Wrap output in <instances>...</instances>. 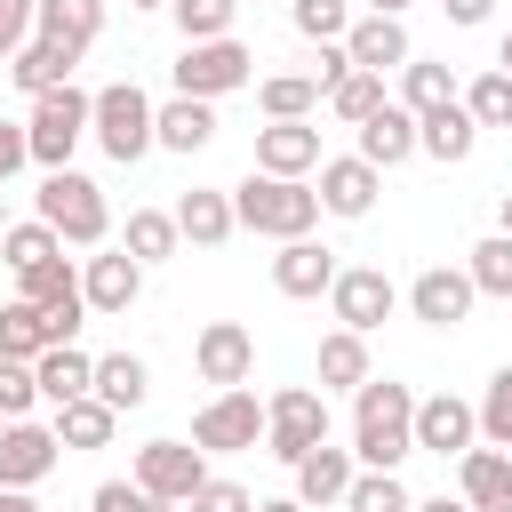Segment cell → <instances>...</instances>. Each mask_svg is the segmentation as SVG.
Instances as JSON below:
<instances>
[{
  "instance_id": "6da1fadb",
  "label": "cell",
  "mask_w": 512,
  "mask_h": 512,
  "mask_svg": "<svg viewBox=\"0 0 512 512\" xmlns=\"http://www.w3.org/2000/svg\"><path fill=\"white\" fill-rule=\"evenodd\" d=\"M352 456L360 472H400L416 456V392L392 376H368L352 392Z\"/></svg>"
},
{
  "instance_id": "7a4b0ae2",
  "label": "cell",
  "mask_w": 512,
  "mask_h": 512,
  "mask_svg": "<svg viewBox=\"0 0 512 512\" xmlns=\"http://www.w3.org/2000/svg\"><path fill=\"white\" fill-rule=\"evenodd\" d=\"M232 216H240V232H264V240H312V224H320V192L312 184H296V176H240L232 184Z\"/></svg>"
},
{
  "instance_id": "3957f363",
  "label": "cell",
  "mask_w": 512,
  "mask_h": 512,
  "mask_svg": "<svg viewBox=\"0 0 512 512\" xmlns=\"http://www.w3.org/2000/svg\"><path fill=\"white\" fill-rule=\"evenodd\" d=\"M40 224H48L64 248H104V232H112L104 184H96V176H80V168H56V176L40 184Z\"/></svg>"
},
{
  "instance_id": "277c9868",
  "label": "cell",
  "mask_w": 512,
  "mask_h": 512,
  "mask_svg": "<svg viewBox=\"0 0 512 512\" xmlns=\"http://www.w3.org/2000/svg\"><path fill=\"white\" fill-rule=\"evenodd\" d=\"M152 120H160V104H152L136 80H112V88H96V128H88V136H96L120 168H136V160L160 144V136H152Z\"/></svg>"
},
{
  "instance_id": "5b68a950",
  "label": "cell",
  "mask_w": 512,
  "mask_h": 512,
  "mask_svg": "<svg viewBox=\"0 0 512 512\" xmlns=\"http://www.w3.org/2000/svg\"><path fill=\"white\" fill-rule=\"evenodd\" d=\"M320 440H328V392L288 384V392H272V400H264V448H272L288 472H296Z\"/></svg>"
},
{
  "instance_id": "8992f818",
  "label": "cell",
  "mask_w": 512,
  "mask_h": 512,
  "mask_svg": "<svg viewBox=\"0 0 512 512\" xmlns=\"http://www.w3.org/2000/svg\"><path fill=\"white\" fill-rule=\"evenodd\" d=\"M96 128V96L88 88H56V96H40L32 104V120H24V136H32V160L56 176V168H72V144Z\"/></svg>"
},
{
  "instance_id": "52a82bcc",
  "label": "cell",
  "mask_w": 512,
  "mask_h": 512,
  "mask_svg": "<svg viewBox=\"0 0 512 512\" xmlns=\"http://www.w3.org/2000/svg\"><path fill=\"white\" fill-rule=\"evenodd\" d=\"M248 80H256V56H248L240 40H192V48L176 56V96L216 104V96H232V88H248Z\"/></svg>"
},
{
  "instance_id": "ba28073f",
  "label": "cell",
  "mask_w": 512,
  "mask_h": 512,
  "mask_svg": "<svg viewBox=\"0 0 512 512\" xmlns=\"http://www.w3.org/2000/svg\"><path fill=\"white\" fill-rule=\"evenodd\" d=\"M256 440H264V400H256L248 384L216 392V400L192 416V448H200V456H240V448H256Z\"/></svg>"
},
{
  "instance_id": "9c48e42d",
  "label": "cell",
  "mask_w": 512,
  "mask_h": 512,
  "mask_svg": "<svg viewBox=\"0 0 512 512\" xmlns=\"http://www.w3.org/2000/svg\"><path fill=\"white\" fill-rule=\"evenodd\" d=\"M16 296L48 312V328H56V344H72V336H80V320H88V288H80V272H72V256H48V264H32V272H16Z\"/></svg>"
},
{
  "instance_id": "30bf717a",
  "label": "cell",
  "mask_w": 512,
  "mask_h": 512,
  "mask_svg": "<svg viewBox=\"0 0 512 512\" xmlns=\"http://www.w3.org/2000/svg\"><path fill=\"white\" fill-rule=\"evenodd\" d=\"M136 488H152L160 504H192L208 488V456L192 440H144L136 448Z\"/></svg>"
},
{
  "instance_id": "8fae6325",
  "label": "cell",
  "mask_w": 512,
  "mask_h": 512,
  "mask_svg": "<svg viewBox=\"0 0 512 512\" xmlns=\"http://www.w3.org/2000/svg\"><path fill=\"white\" fill-rule=\"evenodd\" d=\"M392 304H400V288L384 280V264H344V272H336V288H328V312H336V328H352V336L384 328V320H392Z\"/></svg>"
},
{
  "instance_id": "7c38bea8",
  "label": "cell",
  "mask_w": 512,
  "mask_h": 512,
  "mask_svg": "<svg viewBox=\"0 0 512 512\" xmlns=\"http://www.w3.org/2000/svg\"><path fill=\"white\" fill-rule=\"evenodd\" d=\"M472 304H480V288H472V272H464V264H432V272H416V280H408V312H416L424 328H464V320H472Z\"/></svg>"
},
{
  "instance_id": "4fadbf2b",
  "label": "cell",
  "mask_w": 512,
  "mask_h": 512,
  "mask_svg": "<svg viewBox=\"0 0 512 512\" xmlns=\"http://www.w3.org/2000/svg\"><path fill=\"white\" fill-rule=\"evenodd\" d=\"M192 368H200V384L232 392V384H248V368H256V336H248L240 320H208V328L192 336Z\"/></svg>"
},
{
  "instance_id": "5bb4252c",
  "label": "cell",
  "mask_w": 512,
  "mask_h": 512,
  "mask_svg": "<svg viewBox=\"0 0 512 512\" xmlns=\"http://www.w3.org/2000/svg\"><path fill=\"white\" fill-rule=\"evenodd\" d=\"M56 456H64V440H56V424H0V488H40L48 472H56Z\"/></svg>"
},
{
  "instance_id": "9a60e30c",
  "label": "cell",
  "mask_w": 512,
  "mask_h": 512,
  "mask_svg": "<svg viewBox=\"0 0 512 512\" xmlns=\"http://www.w3.org/2000/svg\"><path fill=\"white\" fill-rule=\"evenodd\" d=\"M320 216H344V224H360L368 208H376V192H384V168H368L360 152H344V160H320Z\"/></svg>"
},
{
  "instance_id": "2e32d148",
  "label": "cell",
  "mask_w": 512,
  "mask_h": 512,
  "mask_svg": "<svg viewBox=\"0 0 512 512\" xmlns=\"http://www.w3.org/2000/svg\"><path fill=\"white\" fill-rule=\"evenodd\" d=\"M320 168V128L312 120H264L256 128V176H312Z\"/></svg>"
},
{
  "instance_id": "e0dca14e",
  "label": "cell",
  "mask_w": 512,
  "mask_h": 512,
  "mask_svg": "<svg viewBox=\"0 0 512 512\" xmlns=\"http://www.w3.org/2000/svg\"><path fill=\"white\" fill-rule=\"evenodd\" d=\"M416 448H432V456H464V448H480V408L456 400V392L416 400Z\"/></svg>"
},
{
  "instance_id": "ac0fdd59",
  "label": "cell",
  "mask_w": 512,
  "mask_h": 512,
  "mask_svg": "<svg viewBox=\"0 0 512 512\" xmlns=\"http://www.w3.org/2000/svg\"><path fill=\"white\" fill-rule=\"evenodd\" d=\"M336 272H344V264H336V248H320V240H280V256H272V288L296 296V304L328 296Z\"/></svg>"
},
{
  "instance_id": "d6986e66",
  "label": "cell",
  "mask_w": 512,
  "mask_h": 512,
  "mask_svg": "<svg viewBox=\"0 0 512 512\" xmlns=\"http://www.w3.org/2000/svg\"><path fill=\"white\" fill-rule=\"evenodd\" d=\"M80 288H88V312L120 320V312L144 296V264H136L128 248H104V256H88V264H80Z\"/></svg>"
},
{
  "instance_id": "ffe728a7",
  "label": "cell",
  "mask_w": 512,
  "mask_h": 512,
  "mask_svg": "<svg viewBox=\"0 0 512 512\" xmlns=\"http://www.w3.org/2000/svg\"><path fill=\"white\" fill-rule=\"evenodd\" d=\"M352 480H360V456L320 440V448L296 464V504H304V512H328V504H344V496H352Z\"/></svg>"
},
{
  "instance_id": "44dd1931",
  "label": "cell",
  "mask_w": 512,
  "mask_h": 512,
  "mask_svg": "<svg viewBox=\"0 0 512 512\" xmlns=\"http://www.w3.org/2000/svg\"><path fill=\"white\" fill-rule=\"evenodd\" d=\"M104 32V0H32V40H56L72 56H88Z\"/></svg>"
},
{
  "instance_id": "7402d4cb",
  "label": "cell",
  "mask_w": 512,
  "mask_h": 512,
  "mask_svg": "<svg viewBox=\"0 0 512 512\" xmlns=\"http://www.w3.org/2000/svg\"><path fill=\"white\" fill-rule=\"evenodd\" d=\"M456 496L472 512H512V456L504 448H464L456 456Z\"/></svg>"
},
{
  "instance_id": "603a6c76",
  "label": "cell",
  "mask_w": 512,
  "mask_h": 512,
  "mask_svg": "<svg viewBox=\"0 0 512 512\" xmlns=\"http://www.w3.org/2000/svg\"><path fill=\"white\" fill-rule=\"evenodd\" d=\"M344 56H352L360 72H400L416 48H408V24H400V16H360V24L344 32Z\"/></svg>"
},
{
  "instance_id": "cb8c5ba5",
  "label": "cell",
  "mask_w": 512,
  "mask_h": 512,
  "mask_svg": "<svg viewBox=\"0 0 512 512\" xmlns=\"http://www.w3.org/2000/svg\"><path fill=\"white\" fill-rule=\"evenodd\" d=\"M32 376H40V400H48V408H72V400H88V392H96V352L56 344V352H40V360H32Z\"/></svg>"
},
{
  "instance_id": "d4e9b609",
  "label": "cell",
  "mask_w": 512,
  "mask_h": 512,
  "mask_svg": "<svg viewBox=\"0 0 512 512\" xmlns=\"http://www.w3.org/2000/svg\"><path fill=\"white\" fill-rule=\"evenodd\" d=\"M72 64H80L72 48H56V40H24V48L8 56V80H16V88H24L32 104H40V96H56V88H72Z\"/></svg>"
},
{
  "instance_id": "484cf974",
  "label": "cell",
  "mask_w": 512,
  "mask_h": 512,
  "mask_svg": "<svg viewBox=\"0 0 512 512\" xmlns=\"http://www.w3.org/2000/svg\"><path fill=\"white\" fill-rule=\"evenodd\" d=\"M152 136H160V152H208L216 144V104H200V96H168L160 104V120H152Z\"/></svg>"
},
{
  "instance_id": "4316f807",
  "label": "cell",
  "mask_w": 512,
  "mask_h": 512,
  "mask_svg": "<svg viewBox=\"0 0 512 512\" xmlns=\"http://www.w3.org/2000/svg\"><path fill=\"white\" fill-rule=\"evenodd\" d=\"M360 160H368V168H400V160H416V112H408V104L368 112V120H360Z\"/></svg>"
},
{
  "instance_id": "83f0119b",
  "label": "cell",
  "mask_w": 512,
  "mask_h": 512,
  "mask_svg": "<svg viewBox=\"0 0 512 512\" xmlns=\"http://www.w3.org/2000/svg\"><path fill=\"white\" fill-rule=\"evenodd\" d=\"M176 232H184L192 248H224V240L240 232V216H232V192H208V184H192V192L176 200Z\"/></svg>"
},
{
  "instance_id": "f1b7e54d",
  "label": "cell",
  "mask_w": 512,
  "mask_h": 512,
  "mask_svg": "<svg viewBox=\"0 0 512 512\" xmlns=\"http://www.w3.org/2000/svg\"><path fill=\"white\" fill-rule=\"evenodd\" d=\"M472 144H480V120L464 112V96H456L448 112H432V120H416V152H432L440 168H456V160H472Z\"/></svg>"
},
{
  "instance_id": "f546056e",
  "label": "cell",
  "mask_w": 512,
  "mask_h": 512,
  "mask_svg": "<svg viewBox=\"0 0 512 512\" xmlns=\"http://www.w3.org/2000/svg\"><path fill=\"white\" fill-rule=\"evenodd\" d=\"M120 248L152 272V264H168L176 248H184V232H176V208H128V232H120Z\"/></svg>"
},
{
  "instance_id": "4dcf8cb0",
  "label": "cell",
  "mask_w": 512,
  "mask_h": 512,
  "mask_svg": "<svg viewBox=\"0 0 512 512\" xmlns=\"http://www.w3.org/2000/svg\"><path fill=\"white\" fill-rule=\"evenodd\" d=\"M376 368H368V336H352V328H328L320 336V392H360Z\"/></svg>"
},
{
  "instance_id": "1f68e13d",
  "label": "cell",
  "mask_w": 512,
  "mask_h": 512,
  "mask_svg": "<svg viewBox=\"0 0 512 512\" xmlns=\"http://www.w3.org/2000/svg\"><path fill=\"white\" fill-rule=\"evenodd\" d=\"M40 352H56L48 312L24 304V296H8V304H0V360H40Z\"/></svg>"
},
{
  "instance_id": "d6a6232c",
  "label": "cell",
  "mask_w": 512,
  "mask_h": 512,
  "mask_svg": "<svg viewBox=\"0 0 512 512\" xmlns=\"http://www.w3.org/2000/svg\"><path fill=\"white\" fill-rule=\"evenodd\" d=\"M96 400L120 408V416L144 408V400H152V368H144L136 352H104V360H96Z\"/></svg>"
},
{
  "instance_id": "836d02e7",
  "label": "cell",
  "mask_w": 512,
  "mask_h": 512,
  "mask_svg": "<svg viewBox=\"0 0 512 512\" xmlns=\"http://www.w3.org/2000/svg\"><path fill=\"white\" fill-rule=\"evenodd\" d=\"M400 104H408L416 120L448 112V104H456V72H448V64H424V56H408V64H400Z\"/></svg>"
},
{
  "instance_id": "e575fe53",
  "label": "cell",
  "mask_w": 512,
  "mask_h": 512,
  "mask_svg": "<svg viewBox=\"0 0 512 512\" xmlns=\"http://www.w3.org/2000/svg\"><path fill=\"white\" fill-rule=\"evenodd\" d=\"M256 104H264V120H312V104H328V96L312 72H272V80H256Z\"/></svg>"
},
{
  "instance_id": "d590c367",
  "label": "cell",
  "mask_w": 512,
  "mask_h": 512,
  "mask_svg": "<svg viewBox=\"0 0 512 512\" xmlns=\"http://www.w3.org/2000/svg\"><path fill=\"white\" fill-rule=\"evenodd\" d=\"M112 424H120V408H104L96 392H88V400H72V408H56V440H64V456H72V448H104V440H112Z\"/></svg>"
},
{
  "instance_id": "8d00e7d4",
  "label": "cell",
  "mask_w": 512,
  "mask_h": 512,
  "mask_svg": "<svg viewBox=\"0 0 512 512\" xmlns=\"http://www.w3.org/2000/svg\"><path fill=\"white\" fill-rule=\"evenodd\" d=\"M384 104H392V96H384V72H360V64L328 88V112H336V120H352V128H360L368 112H384Z\"/></svg>"
},
{
  "instance_id": "74e56055",
  "label": "cell",
  "mask_w": 512,
  "mask_h": 512,
  "mask_svg": "<svg viewBox=\"0 0 512 512\" xmlns=\"http://www.w3.org/2000/svg\"><path fill=\"white\" fill-rule=\"evenodd\" d=\"M464 272H472L480 296H504V304H512V232H488V240L464 256Z\"/></svg>"
},
{
  "instance_id": "f35d334b",
  "label": "cell",
  "mask_w": 512,
  "mask_h": 512,
  "mask_svg": "<svg viewBox=\"0 0 512 512\" xmlns=\"http://www.w3.org/2000/svg\"><path fill=\"white\" fill-rule=\"evenodd\" d=\"M168 16H176V32H184V48H192V40H232L240 0H168Z\"/></svg>"
},
{
  "instance_id": "ab89813d",
  "label": "cell",
  "mask_w": 512,
  "mask_h": 512,
  "mask_svg": "<svg viewBox=\"0 0 512 512\" xmlns=\"http://www.w3.org/2000/svg\"><path fill=\"white\" fill-rule=\"evenodd\" d=\"M48 256H64V240H56V232H48L40 216H32V224H8V232H0V264H8V272H32V264H48Z\"/></svg>"
},
{
  "instance_id": "60d3db41",
  "label": "cell",
  "mask_w": 512,
  "mask_h": 512,
  "mask_svg": "<svg viewBox=\"0 0 512 512\" xmlns=\"http://www.w3.org/2000/svg\"><path fill=\"white\" fill-rule=\"evenodd\" d=\"M288 24H296L304 40H320V48H328V40H344V32H352V0H288Z\"/></svg>"
},
{
  "instance_id": "b9f144b4",
  "label": "cell",
  "mask_w": 512,
  "mask_h": 512,
  "mask_svg": "<svg viewBox=\"0 0 512 512\" xmlns=\"http://www.w3.org/2000/svg\"><path fill=\"white\" fill-rule=\"evenodd\" d=\"M344 512H416V496H408L400 472H360L352 496H344Z\"/></svg>"
},
{
  "instance_id": "7bdbcfd3",
  "label": "cell",
  "mask_w": 512,
  "mask_h": 512,
  "mask_svg": "<svg viewBox=\"0 0 512 512\" xmlns=\"http://www.w3.org/2000/svg\"><path fill=\"white\" fill-rule=\"evenodd\" d=\"M464 112H472L480 128H512V72H480V80L464 88Z\"/></svg>"
},
{
  "instance_id": "ee69618b",
  "label": "cell",
  "mask_w": 512,
  "mask_h": 512,
  "mask_svg": "<svg viewBox=\"0 0 512 512\" xmlns=\"http://www.w3.org/2000/svg\"><path fill=\"white\" fill-rule=\"evenodd\" d=\"M32 400H40L32 360H0V424H24V416H32Z\"/></svg>"
},
{
  "instance_id": "f6af8a7d",
  "label": "cell",
  "mask_w": 512,
  "mask_h": 512,
  "mask_svg": "<svg viewBox=\"0 0 512 512\" xmlns=\"http://www.w3.org/2000/svg\"><path fill=\"white\" fill-rule=\"evenodd\" d=\"M480 440L488 448H512V368L488 376V400H480Z\"/></svg>"
},
{
  "instance_id": "bcb514c9",
  "label": "cell",
  "mask_w": 512,
  "mask_h": 512,
  "mask_svg": "<svg viewBox=\"0 0 512 512\" xmlns=\"http://www.w3.org/2000/svg\"><path fill=\"white\" fill-rule=\"evenodd\" d=\"M88 512H176V504H160V496H152V488H136V480H96Z\"/></svg>"
},
{
  "instance_id": "7dc6e473",
  "label": "cell",
  "mask_w": 512,
  "mask_h": 512,
  "mask_svg": "<svg viewBox=\"0 0 512 512\" xmlns=\"http://www.w3.org/2000/svg\"><path fill=\"white\" fill-rule=\"evenodd\" d=\"M184 512H256V496H248L240 480H216V472H208V488H200Z\"/></svg>"
},
{
  "instance_id": "c3c4849f",
  "label": "cell",
  "mask_w": 512,
  "mask_h": 512,
  "mask_svg": "<svg viewBox=\"0 0 512 512\" xmlns=\"http://www.w3.org/2000/svg\"><path fill=\"white\" fill-rule=\"evenodd\" d=\"M32 40V0H0V64Z\"/></svg>"
},
{
  "instance_id": "681fc988",
  "label": "cell",
  "mask_w": 512,
  "mask_h": 512,
  "mask_svg": "<svg viewBox=\"0 0 512 512\" xmlns=\"http://www.w3.org/2000/svg\"><path fill=\"white\" fill-rule=\"evenodd\" d=\"M24 160H32V136H24V128H8V120H0V184H8V176H16V168H24Z\"/></svg>"
},
{
  "instance_id": "f907efd6",
  "label": "cell",
  "mask_w": 512,
  "mask_h": 512,
  "mask_svg": "<svg viewBox=\"0 0 512 512\" xmlns=\"http://www.w3.org/2000/svg\"><path fill=\"white\" fill-rule=\"evenodd\" d=\"M440 8H448V24H456V32H472V24H488V8H496V0H440Z\"/></svg>"
},
{
  "instance_id": "816d5d0a",
  "label": "cell",
  "mask_w": 512,
  "mask_h": 512,
  "mask_svg": "<svg viewBox=\"0 0 512 512\" xmlns=\"http://www.w3.org/2000/svg\"><path fill=\"white\" fill-rule=\"evenodd\" d=\"M0 512H48V504H40L32 488H0Z\"/></svg>"
},
{
  "instance_id": "f5cc1de1",
  "label": "cell",
  "mask_w": 512,
  "mask_h": 512,
  "mask_svg": "<svg viewBox=\"0 0 512 512\" xmlns=\"http://www.w3.org/2000/svg\"><path fill=\"white\" fill-rule=\"evenodd\" d=\"M416 512H472V504H464V496H424Z\"/></svg>"
},
{
  "instance_id": "db71d44e",
  "label": "cell",
  "mask_w": 512,
  "mask_h": 512,
  "mask_svg": "<svg viewBox=\"0 0 512 512\" xmlns=\"http://www.w3.org/2000/svg\"><path fill=\"white\" fill-rule=\"evenodd\" d=\"M416 0H368V16H408Z\"/></svg>"
},
{
  "instance_id": "11a10c76",
  "label": "cell",
  "mask_w": 512,
  "mask_h": 512,
  "mask_svg": "<svg viewBox=\"0 0 512 512\" xmlns=\"http://www.w3.org/2000/svg\"><path fill=\"white\" fill-rule=\"evenodd\" d=\"M256 512H304L296 496H256Z\"/></svg>"
},
{
  "instance_id": "9f6ffc18",
  "label": "cell",
  "mask_w": 512,
  "mask_h": 512,
  "mask_svg": "<svg viewBox=\"0 0 512 512\" xmlns=\"http://www.w3.org/2000/svg\"><path fill=\"white\" fill-rule=\"evenodd\" d=\"M496 72H512V32H504V40H496Z\"/></svg>"
},
{
  "instance_id": "6f0895ef",
  "label": "cell",
  "mask_w": 512,
  "mask_h": 512,
  "mask_svg": "<svg viewBox=\"0 0 512 512\" xmlns=\"http://www.w3.org/2000/svg\"><path fill=\"white\" fill-rule=\"evenodd\" d=\"M496 232H512V192H504V200H496Z\"/></svg>"
},
{
  "instance_id": "680465c9",
  "label": "cell",
  "mask_w": 512,
  "mask_h": 512,
  "mask_svg": "<svg viewBox=\"0 0 512 512\" xmlns=\"http://www.w3.org/2000/svg\"><path fill=\"white\" fill-rule=\"evenodd\" d=\"M128 8H168V0H128Z\"/></svg>"
},
{
  "instance_id": "91938a15",
  "label": "cell",
  "mask_w": 512,
  "mask_h": 512,
  "mask_svg": "<svg viewBox=\"0 0 512 512\" xmlns=\"http://www.w3.org/2000/svg\"><path fill=\"white\" fill-rule=\"evenodd\" d=\"M0 232H8V200H0Z\"/></svg>"
}]
</instances>
